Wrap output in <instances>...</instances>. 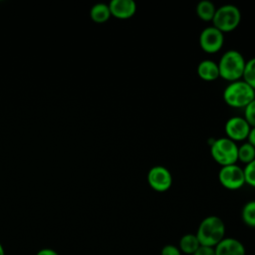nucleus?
I'll return each mask as SVG.
<instances>
[{
    "label": "nucleus",
    "mask_w": 255,
    "mask_h": 255,
    "mask_svg": "<svg viewBox=\"0 0 255 255\" xmlns=\"http://www.w3.org/2000/svg\"><path fill=\"white\" fill-rule=\"evenodd\" d=\"M243 118L251 128H255V99L244 108Z\"/></svg>",
    "instance_id": "aec40b11"
},
{
    "label": "nucleus",
    "mask_w": 255,
    "mask_h": 255,
    "mask_svg": "<svg viewBox=\"0 0 255 255\" xmlns=\"http://www.w3.org/2000/svg\"><path fill=\"white\" fill-rule=\"evenodd\" d=\"M148 185L157 192H164L172 185V175L163 165H154L149 168L146 175Z\"/></svg>",
    "instance_id": "6e6552de"
},
{
    "label": "nucleus",
    "mask_w": 255,
    "mask_h": 255,
    "mask_svg": "<svg viewBox=\"0 0 255 255\" xmlns=\"http://www.w3.org/2000/svg\"><path fill=\"white\" fill-rule=\"evenodd\" d=\"M247 141L255 147V128H251L250 132H249L248 137H247Z\"/></svg>",
    "instance_id": "b1692460"
},
{
    "label": "nucleus",
    "mask_w": 255,
    "mask_h": 255,
    "mask_svg": "<svg viewBox=\"0 0 255 255\" xmlns=\"http://www.w3.org/2000/svg\"><path fill=\"white\" fill-rule=\"evenodd\" d=\"M215 255H245L242 242L232 237H224L215 247Z\"/></svg>",
    "instance_id": "9b49d317"
},
{
    "label": "nucleus",
    "mask_w": 255,
    "mask_h": 255,
    "mask_svg": "<svg viewBox=\"0 0 255 255\" xmlns=\"http://www.w3.org/2000/svg\"><path fill=\"white\" fill-rule=\"evenodd\" d=\"M220 184L229 190H237L245 184L243 167L238 164H229L221 166L218 171Z\"/></svg>",
    "instance_id": "423d86ee"
},
{
    "label": "nucleus",
    "mask_w": 255,
    "mask_h": 255,
    "mask_svg": "<svg viewBox=\"0 0 255 255\" xmlns=\"http://www.w3.org/2000/svg\"><path fill=\"white\" fill-rule=\"evenodd\" d=\"M90 16L92 20L97 23H105L112 16L109 4H105V3L95 4L91 8Z\"/></svg>",
    "instance_id": "2eb2a0df"
},
{
    "label": "nucleus",
    "mask_w": 255,
    "mask_h": 255,
    "mask_svg": "<svg viewBox=\"0 0 255 255\" xmlns=\"http://www.w3.org/2000/svg\"><path fill=\"white\" fill-rule=\"evenodd\" d=\"M195 11L199 19H201L204 22H209L212 21L214 17L216 7L209 0H201L197 3Z\"/></svg>",
    "instance_id": "4468645a"
},
{
    "label": "nucleus",
    "mask_w": 255,
    "mask_h": 255,
    "mask_svg": "<svg viewBox=\"0 0 255 255\" xmlns=\"http://www.w3.org/2000/svg\"><path fill=\"white\" fill-rule=\"evenodd\" d=\"M200 245L215 247L225 236V224L216 215H209L201 220L195 233Z\"/></svg>",
    "instance_id": "f257e3e1"
},
{
    "label": "nucleus",
    "mask_w": 255,
    "mask_h": 255,
    "mask_svg": "<svg viewBox=\"0 0 255 255\" xmlns=\"http://www.w3.org/2000/svg\"><path fill=\"white\" fill-rule=\"evenodd\" d=\"M197 75L205 82H213L219 78L218 64L210 59H204L197 65Z\"/></svg>",
    "instance_id": "f8f14e48"
},
{
    "label": "nucleus",
    "mask_w": 255,
    "mask_h": 255,
    "mask_svg": "<svg viewBox=\"0 0 255 255\" xmlns=\"http://www.w3.org/2000/svg\"><path fill=\"white\" fill-rule=\"evenodd\" d=\"M217 64L219 77L230 83L242 79L246 60L239 51L230 49L222 54Z\"/></svg>",
    "instance_id": "f03ea898"
},
{
    "label": "nucleus",
    "mask_w": 255,
    "mask_h": 255,
    "mask_svg": "<svg viewBox=\"0 0 255 255\" xmlns=\"http://www.w3.org/2000/svg\"><path fill=\"white\" fill-rule=\"evenodd\" d=\"M250 129L251 127L249 126V124L243 117L240 116H233L229 118L224 125V131L226 137L230 138L235 142L246 140Z\"/></svg>",
    "instance_id": "1a4fd4ad"
},
{
    "label": "nucleus",
    "mask_w": 255,
    "mask_h": 255,
    "mask_svg": "<svg viewBox=\"0 0 255 255\" xmlns=\"http://www.w3.org/2000/svg\"><path fill=\"white\" fill-rule=\"evenodd\" d=\"M198 42L201 50L205 53H217L223 47L224 33H222L213 25L207 26L200 32Z\"/></svg>",
    "instance_id": "0eeeda50"
},
{
    "label": "nucleus",
    "mask_w": 255,
    "mask_h": 255,
    "mask_svg": "<svg viewBox=\"0 0 255 255\" xmlns=\"http://www.w3.org/2000/svg\"><path fill=\"white\" fill-rule=\"evenodd\" d=\"M109 7L111 15L121 20L129 19L136 12V3L133 0H112Z\"/></svg>",
    "instance_id": "9d476101"
},
{
    "label": "nucleus",
    "mask_w": 255,
    "mask_h": 255,
    "mask_svg": "<svg viewBox=\"0 0 255 255\" xmlns=\"http://www.w3.org/2000/svg\"><path fill=\"white\" fill-rule=\"evenodd\" d=\"M199 246H200V243H199L196 235L193 233L184 234L179 239L178 248L181 253L192 255L199 248Z\"/></svg>",
    "instance_id": "ddd939ff"
},
{
    "label": "nucleus",
    "mask_w": 255,
    "mask_h": 255,
    "mask_svg": "<svg viewBox=\"0 0 255 255\" xmlns=\"http://www.w3.org/2000/svg\"><path fill=\"white\" fill-rule=\"evenodd\" d=\"M36 255H59V254L55 250H53V249L45 248V249L39 250Z\"/></svg>",
    "instance_id": "5701e85b"
},
{
    "label": "nucleus",
    "mask_w": 255,
    "mask_h": 255,
    "mask_svg": "<svg viewBox=\"0 0 255 255\" xmlns=\"http://www.w3.org/2000/svg\"><path fill=\"white\" fill-rule=\"evenodd\" d=\"M238 144L226 136L214 139L210 144V154L221 166L234 164L238 161Z\"/></svg>",
    "instance_id": "20e7f679"
},
{
    "label": "nucleus",
    "mask_w": 255,
    "mask_h": 255,
    "mask_svg": "<svg viewBox=\"0 0 255 255\" xmlns=\"http://www.w3.org/2000/svg\"><path fill=\"white\" fill-rule=\"evenodd\" d=\"M241 218L247 226L255 227V200H250L243 205Z\"/></svg>",
    "instance_id": "f3484780"
},
{
    "label": "nucleus",
    "mask_w": 255,
    "mask_h": 255,
    "mask_svg": "<svg viewBox=\"0 0 255 255\" xmlns=\"http://www.w3.org/2000/svg\"><path fill=\"white\" fill-rule=\"evenodd\" d=\"M192 255H215L214 247H208V246L200 245L199 248Z\"/></svg>",
    "instance_id": "4be33fe9"
},
{
    "label": "nucleus",
    "mask_w": 255,
    "mask_h": 255,
    "mask_svg": "<svg viewBox=\"0 0 255 255\" xmlns=\"http://www.w3.org/2000/svg\"><path fill=\"white\" fill-rule=\"evenodd\" d=\"M243 171L245 176V184L255 188V159L246 164L243 167Z\"/></svg>",
    "instance_id": "6ab92c4d"
},
{
    "label": "nucleus",
    "mask_w": 255,
    "mask_h": 255,
    "mask_svg": "<svg viewBox=\"0 0 255 255\" xmlns=\"http://www.w3.org/2000/svg\"><path fill=\"white\" fill-rule=\"evenodd\" d=\"M238 161L244 163L245 165L255 159V147L248 141H244L242 144L238 145L237 153Z\"/></svg>",
    "instance_id": "dca6fc26"
},
{
    "label": "nucleus",
    "mask_w": 255,
    "mask_h": 255,
    "mask_svg": "<svg viewBox=\"0 0 255 255\" xmlns=\"http://www.w3.org/2000/svg\"><path fill=\"white\" fill-rule=\"evenodd\" d=\"M160 255H181L179 248L172 244L164 245L160 251Z\"/></svg>",
    "instance_id": "412c9836"
},
{
    "label": "nucleus",
    "mask_w": 255,
    "mask_h": 255,
    "mask_svg": "<svg viewBox=\"0 0 255 255\" xmlns=\"http://www.w3.org/2000/svg\"><path fill=\"white\" fill-rule=\"evenodd\" d=\"M222 97L227 106L235 109H244L255 99V90L241 79L228 83Z\"/></svg>",
    "instance_id": "7ed1b4c3"
},
{
    "label": "nucleus",
    "mask_w": 255,
    "mask_h": 255,
    "mask_svg": "<svg viewBox=\"0 0 255 255\" xmlns=\"http://www.w3.org/2000/svg\"><path fill=\"white\" fill-rule=\"evenodd\" d=\"M242 80L255 90V57L246 61Z\"/></svg>",
    "instance_id": "a211bd4d"
},
{
    "label": "nucleus",
    "mask_w": 255,
    "mask_h": 255,
    "mask_svg": "<svg viewBox=\"0 0 255 255\" xmlns=\"http://www.w3.org/2000/svg\"><path fill=\"white\" fill-rule=\"evenodd\" d=\"M0 255H5V252H4V248L2 246V244L0 243Z\"/></svg>",
    "instance_id": "393cba45"
},
{
    "label": "nucleus",
    "mask_w": 255,
    "mask_h": 255,
    "mask_svg": "<svg viewBox=\"0 0 255 255\" xmlns=\"http://www.w3.org/2000/svg\"><path fill=\"white\" fill-rule=\"evenodd\" d=\"M241 21V12L233 4H225L216 8L212 25L222 33H228L235 30Z\"/></svg>",
    "instance_id": "39448f33"
}]
</instances>
